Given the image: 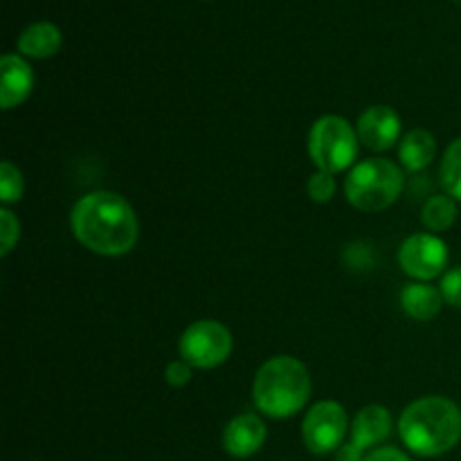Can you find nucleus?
<instances>
[{"mask_svg":"<svg viewBox=\"0 0 461 461\" xmlns=\"http://www.w3.org/2000/svg\"><path fill=\"white\" fill-rule=\"evenodd\" d=\"M70 228L77 241L102 257H122L138 243L140 223L126 198L115 192H90L75 203Z\"/></svg>","mask_w":461,"mask_h":461,"instance_id":"1","label":"nucleus"},{"mask_svg":"<svg viewBox=\"0 0 461 461\" xmlns=\"http://www.w3.org/2000/svg\"><path fill=\"white\" fill-rule=\"evenodd\" d=\"M401 441L417 457H441L461 441V410L444 396H426L401 412Z\"/></svg>","mask_w":461,"mask_h":461,"instance_id":"2","label":"nucleus"},{"mask_svg":"<svg viewBox=\"0 0 461 461\" xmlns=\"http://www.w3.org/2000/svg\"><path fill=\"white\" fill-rule=\"evenodd\" d=\"M311 396L309 369L293 356L266 360L252 383V399L259 412L270 419H288L302 412Z\"/></svg>","mask_w":461,"mask_h":461,"instance_id":"3","label":"nucleus"},{"mask_svg":"<svg viewBox=\"0 0 461 461\" xmlns=\"http://www.w3.org/2000/svg\"><path fill=\"white\" fill-rule=\"evenodd\" d=\"M403 171L387 158H367L354 165L345 180V196L356 210L383 212L403 192Z\"/></svg>","mask_w":461,"mask_h":461,"instance_id":"4","label":"nucleus"},{"mask_svg":"<svg viewBox=\"0 0 461 461\" xmlns=\"http://www.w3.org/2000/svg\"><path fill=\"white\" fill-rule=\"evenodd\" d=\"M360 140L354 126L338 115H324L309 131V156L320 171L340 174L356 165Z\"/></svg>","mask_w":461,"mask_h":461,"instance_id":"5","label":"nucleus"},{"mask_svg":"<svg viewBox=\"0 0 461 461\" xmlns=\"http://www.w3.org/2000/svg\"><path fill=\"white\" fill-rule=\"evenodd\" d=\"M232 333L216 320H198L180 336V358L194 369H214L232 354Z\"/></svg>","mask_w":461,"mask_h":461,"instance_id":"6","label":"nucleus"},{"mask_svg":"<svg viewBox=\"0 0 461 461\" xmlns=\"http://www.w3.org/2000/svg\"><path fill=\"white\" fill-rule=\"evenodd\" d=\"M349 419L338 401H320L302 421V441L313 455L338 453L345 446Z\"/></svg>","mask_w":461,"mask_h":461,"instance_id":"7","label":"nucleus"},{"mask_svg":"<svg viewBox=\"0 0 461 461\" xmlns=\"http://www.w3.org/2000/svg\"><path fill=\"white\" fill-rule=\"evenodd\" d=\"M399 264L414 282H430L448 266V246L437 234H412L401 243Z\"/></svg>","mask_w":461,"mask_h":461,"instance_id":"8","label":"nucleus"},{"mask_svg":"<svg viewBox=\"0 0 461 461\" xmlns=\"http://www.w3.org/2000/svg\"><path fill=\"white\" fill-rule=\"evenodd\" d=\"M358 140L372 151H387L401 138V115L387 104L369 106L356 124Z\"/></svg>","mask_w":461,"mask_h":461,"instance_id":"9","label":"nucleus"},{"mask_svg":"<svg viewBox=\"0 0 461 461\" xmlns=\"http://www.w3.org/2000/svg\"><path fill=\"white\" fill-rule=\"evenodd\" d=\"M266 423L257 414L246 412L234 417L223 430V448L230 457L248 459L261 450L266 444Z\"/></svg>","mask_w":461,"mask_h":461,"instance_id":"10","label":"nucleus"},{"mask_svg":"<svg viewBox=\"0 0 461 461\" xmlns=\"http://www.w3.org/2000/svg\"><path fill=\"white\" fill-rule=\"evenodd\" d=\"M34 88V72L21 54H5L0 59V104L5 111L21 106Z\"/></svg>","mask_w":461,"mask_h":461,"instance_id":"11","label":"nucleus"},{"mask_svg":"<svg viewBox=\"0 0 461 461\" xmlns=\"http://www.w3.org/2000/svg\"><path fill=\"white\" fill-rule=\"evenodd\" d=\"M351 444L369 450L392 435V414L383 405H367L351 421Z\"/></svg>","mask_w":461,"mask_h":461,"instance_id":"12","label":"nucleus"},{"mask_svg":"<svg viewBox=\"0 0 461 461\" xmlns=\"http://www.w3.org/2000/svg\"><path fill=\"white\" fill-rule=\"evenodd\" d=\"M444 302L441 288L432 286L430 282H412L401 291V306L410 318L419 322H428L439 315Z\"/></svg>","mask_w":461,"mask_h":461,"instance_id":"13","label":"nucleus"},{"mask_svg":"<svg viewBox=\"0 0 461 461\" xmlns=\"http://www.w3.org/2000/svg\"><path fill=\"white\" fill-rule=\"evenodd\" d=\"M61 32L54 23L39 21L18 34V52L30 59H50L61 50Z\"/></svg>","mask_w":461,"mask_h":461,"instance_id":"14","label":"nucleus"},{"mask_svg":"<svg viewBox=\"0 0 461 461\" xmlns=\"http://www.w3.org/2000/svg\"><path fill=\"white\" fill-rule=\"evenodd\" d=\"M435 151H437V144L432 133L423 129H414L401 140L399 144V160L403 165V169L412 171H423L432 160H435Z\"/></svg>","mask_w":461,"mask_h":461,"instance_id":"15","label":"nucleus"},{"mask_svg":"<svg viewBox=\"0 0 461 461\" xmlns=\"http://www.w3.org/2000/svg\"><path fill=\"white\" fill-rule=\"evenodd\" d=\"M421 221L428 232H446L457 221V203L448 194L446 196H430L423 205Z\"/></svg>","mask_w":461,"mask_h":461,"instance_id":"16","label":"nucleus"},{"mask_svg":"<svg viewBox=\"0 0 461 461\" xmlns=\"http://www.w3.org/2000/svg\"><path fill=\"white\" fill-rule=\"evenodd\" d=\"M439 174L444 192L455 201H461V138L446 149Z\"/></svg>","mask_w":461,"mask_h":461,"instance_id":"17","label":"nucleus"},{"mask_svg":"<svg viewBox=\"0 0 461 461\" xmlns=\"http://www.w3.org/2000/svg\"><path fill=\"white\" fill-rule=\"evenodd\" d=\"M23 189H25V185H23L21 169L14 167L9 160H5L0 165V201H3V205L7 207L21 201Z\"/></svg>","mask_w":461,"mask_h":461,"instance_id":"18","label":"nucleus"},{"mask_svg":"<svg viewBox=\"0 0 461 461\" xmlns=\"http://www.w3.org/2000/svg\"><path fill=\"white\" fill-rule=\"evenodd\" d=\"M336 189H338V183L336 178H333V174H327V171H320V169L315 171V174L309 178V183H306V194H309L311 201L320 203V205L331 201V198L336 196Z\"/></svg>","mask_w":461,"mask_h":461,"instance_id":"19","label":"nucleus"},{"mask_svg":"<svg viewBox=\"0 0 461 461\" xmlns=\"http://www.w3.org/2000/svg\"><path fill=\"white\" fill-rule=\"evenodd\" d=\"M18 239H21V221L16 219L12 210L3 207L0 210V255L9 257Z\"/></svg>","mask_w":461,"mask_h":461,"instance_id":"20","label":"nucleus"},{"mask_svg":"<svg viewBox=\"0 0 461 461\" xmlns=\"http://www.w3.org/2000/svg\"><path fill=\"white\" fill-rule=\"evenodd\" d=\"M441 293H444L446 304L455 306V309H461V266L457 268L448 270L441 279Z\"/></svg>","mask_w":461,"mask_h":461,"instance_id":"21","label":"nucleus"},{"mask_svg":"<svg viewBox=\"0 0 461 461\" xmlns=\"http://www.w3.org/2000/svg\"><path fill=\"white\" fill-rule=\"evenodd\" d=\"M192 374H194V367L187 363V360H174V363L167 365L165 369V381L169 383L171 387H176V390H180V387L187 385L189 381H192Z\"/></svg>","mask_w":461,"mask_h":461,"instance_id":"22","label":"nucleus"},{"mask_svg":"<svg viewBox=\"0 0 461 461\" xmlns=\"http://www.w3.org/2000/svg\"><path fill=\"white\" fill-rule=\"evenodd\" d=\"M365 461H412L403 450L394 448V446H383V448H374L372 453H367Z\"/></svg>","mask_w":461,"mask_h":461,"instance_id":"23","label":"nucleus"},{"mask_svg":"<svg viewBox=\"0 0 461 461\" xmlns=\"http://www.w3.org/2000/svg\"><path fill=\"white\" fill-rule=\"evenodd\" d=\"M365 457H367L365 450H360L358 446H354L349 441V444H345L340 450H338L336 461H365Z\"/></svg>","mask_w":461,"mask_h":461,"instance_id":"24","label":"nucleus"}]
</instances>
